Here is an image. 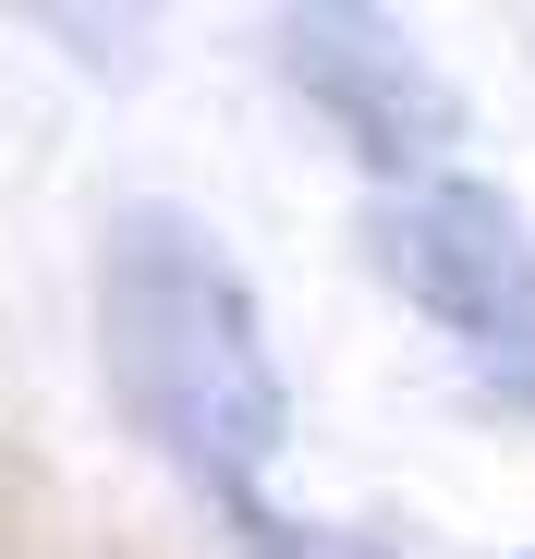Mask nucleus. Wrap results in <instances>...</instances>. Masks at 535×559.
<instances>
[{
  "label": "nucleus",
  "mask_w": 535,
  "mask_h": 559,
  "mask_svg": "<svg viewBox=\"0 0 535 559\" xmlns=\"http://www.w3.org/2000/svg\"><path fill=\"white\" fill-rule=\"evenodd\" d=\"M268 49H281V85L378 170V195H414V182H451L463 170V98H451V73L426 61V37L402 13L317 0V13L268 25Z\"/></svg>",
  "instance_id": "3"
},
{
  "label": "nucleus",
  "mask_w": 535,
  "mask_h": 559,
  "mask_svg": "<svg viewBox=\"0 0 535 559\" xmlns=\"http://www.w3.org/2000/svg\"><path fill=\"white\" fill-rule=\"evenodd\" d=\"M366 255L426 329H451V353L475 365L487 402L535 414V219L499 182L451 170V182H414V195H378Z\"/></svg>",
  "instance_id": "2"
},
{
  "label": "nucleus",
  "mask_w": 535,
  "mask_h": 559,
  "mask_svg": "<svg viewBox=\"0 0 535 559\" xmlns=\"http://www.w3.org/2000/svg\"><path fill=\"white\" fill-rule=\"evenodd\" d=\"M98 365L122 426L195 487V511L231 535L268 511V475L293 450V378L243 255L170 195H134L98 231Z\"/></svg>",
  "instance_id": "1"
},
{
  "label": "nucleus",
  "mask_w": 535,
  "mask_h": 559,
  "mask_svg": "<svg viewBox=\"0 0 535 559\" xmlns=\"http://www.w3.org/2000/svg\"><path fill=\"white\" fill-rule=\"evenodd\" d=\"M231 547H243V559H402V547H378V535H353V523H305V511H281V499L243 511Z\"/></svg>",
  "instance_id": "4"
}]
</instances>
